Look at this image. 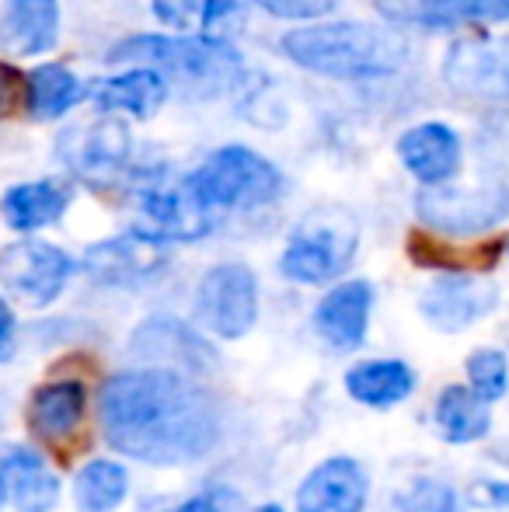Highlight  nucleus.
<instances>
[{
    "label": "nucleus",
    "mask_w": 509,
    "mask_h": 512,
    "mask_svg": "<svg viewBox=\"0 0 509 512\" xmlns=\"http://www.w3.org/2000/svg\"><path fill=\"white\" fill-rule=\"evenodd\" d=\"M98 422L116 453L150 467L210 457L224 436V408L196 377L164 366L123 370L98 391Z\"/></svg>",
    "instance_id": "obj_1"
},
{
    "label": "nucleus",
    "mask_w": 509,
    "mask_h": 512,
    "mask_svg": "<svg viewBox=\"0 0 509 512\" xmlns=\"http://www.w3.org/2000/svg\"><path fill=\"white\" fill-rule=\"evenodd\" d=\"M286 60L332 81H381L405 67L408 42L387 25L325 21L293 28L279 39Z\"/></svg>",
    "instance_id": "obj_2"
},
{
    "label": "nucleus",
    "mask_w": 509,
    "mask_h": 512,
    "mask_svg": "<svg viewBox=\"0 0 509 512\" xmlns=\"http://www.w3.org/2000/svg\"><path fill=\"white\" fill-rule=\"evenodd\" d=\"M109 60L157 70L164 81H178L192 91H220L241 77L238 49L206 35H133L112 49Z\"/></svg>",
    "instance_id": "obj_3"
},
{
    "label": "nucleus",
    "mask_w": 509,
    "mask_h": 512,
    "mask_svg": "<svg viewBox=\"0 0 509 512\" xmlns=\"http://www.w3.org/2000/svg\"><path fill=\"white\" fill-rule=\"evenodd\" d=\"M356 248H360L356 216L346 206H318L293 227L279 255V272L300 286L335 283L353 265Z\"/></svg>",
    "instance_id": "obj_4"
},
{
    "label": "nucleus",
    "mask_w": 509,
    "mask_h": 512,
    "mask_svg": "<svg viewBox=\"0 0 509 512\" xmlns=\"http://www.w3.org/2000/svg\"><path fill=\"white\" fill-rule=\"evenodd\" d=\"M185 182L206 209L269 206L283 192V175L276 164L238 143L213 150Z\"/></svg>",
    "instance_id": "obj_5"
},
{
    "label": "nucleus",
    "mask_w": 509,
    "mask_h": 512,
    "mask_svg": "<svg viewBox=\"0 0 509 512\" xmlns=\"http://www.w3.org/2000/svg\"><path fill=\"white\" fill-rule=\"evenodd\" d=\"M196 317L224 342H238L258 321V279L248 265L220 262L196 286Z\"/></svg>",
    "instance_id": "obj_6"
},
{
    "label": "nucleus",
    "mask_w": 509,
    "mask_h": 512,
    "mask_svg": "<svg viewBox=\"0 0 509 512\" xmlns=\"http://www.w3.org/2000/svg\"><path fill=\"white\" fill-rule=\"evenodd\" d=\"M74 276V258L39 237H25L0 251V283L28 307H49L60 300Z\"/></svg>",
    "instance_id": "obj_7"
},
{
    "label": "nucleus",
    "mask_w": 509,
    "mask_h": 512,
    "mask_svg": "<svg viewBox=\"0 0 509 512\" xmlns=\"http://www.w3.org/2000/svg\"><path fill=\"white\" fill-rule=\"evenodd\" d=\"M415 213L426 227L450 237L485 234L509 213V189L506 185H485V189H422L415 199Z\"/></svg>",
    "instance_id": "obj_8"
},
{
    "label": "nucleus",
    "mask_w": 509,
    "mask_h": 512,
    "mask_svg": "<svg viewBox=\"0 0 509 512\" xmlns=\"http://www.w3.org/2000/svg\"><path fill=\"white\" fill-rule=\"evenodd\" d=\"M168 269V244L147 230H126L109 241H98L84 255V272L102 286L136 290L154 283Z\"/></svg>",
    "instance_id": "obj_9"
},
{
    "label": "nucleus",
    "mask_w": 509,
    "mask_h": 512,
    "mask_svg": "<svg viewBox=\"0 0 509 512\" xmlns=\"http://www.w3.org/2000/svg\"><path fill=\"white\" fill-rule=\"evenodd\" d=\"M63 164L88 185H112L126 171L133 154V136L119 119H95L88 126H74L56 143Z\"/></svg>",
    "instance_id": "obj_10"
},
{
    "label": "nucleus",
    "mask_w": 509,
    "mask_h": 512,
    "mask_svg": "<svg viewBox=\"0 0 509 512\" xmlns=\"http://www.w3.org/2000/svg\"><path fill=\"white\" fill-rule=\"evenodd\" d=\"M147 234L168 241H199L213 230V209L199 203L185 178H147L136 192Z\"/></svg>",
    "instance_id": "obj_11"
},
{
    "label": "nucleus",
    "mask_w": 509,
    "mask_h": 512,
    "mask_svg": "<svg viewBox=\"0 0 509 512\" xmlns=\"http://www.w3.org/2000/svg\"><path fill=\"white\" fill-rule=\"evenodd\" d=\"M129 352L147 359L150 366L182 373H206L220 363L217 349L178 317H147L129 338Z\"/></svg>",
    "instance_id": "obj_12"
},
{
    "label": "nucleus",
    "mask_w": 509,
    "mask_h": 512,
    "mask_svg": "<svg viewBox=\"0 0 509 512\" xmlns=\"http://www.w3.org/2000/svg\"><path fill=\"white\" fill-rule=\"evenodd\" d=\"M499 304V286L471 272L440 276L419 300V310L436 331H464L489 317Z\"/></svg>",
    "instance_id": "obj_13"
},
{
    "label": "nucleus",
    "mask_w": 509,
    "mask_h": 512,
    "mask_svg": "<svg viewBox=\"0 0 509 512\" xmlns=\"http://www.w3.org/2000/svg\"><path fill=\"white\" fill-rule=\"evenodd\" d=\"M447 84H454L461 95L509 98V39H461L447 53Z\"/></svg>",
    "instance_id": "obj_14"
},
{
    "label": "nucleus",
    "mask_w": 509,
    "mask_h": 512,
    "mask_svg": "<svg viewBox=\"0 0 509 512\" xmlns=\"http://www.w3.org/2000/svg\"><path fill=\"white\" fill-rule=\"evenodd\" d=\"M370 310H374V286L367 279L339 283L314 307V331L335 352H353L367 342Z\"/></svg>",
    "instance_id": "obj_15"
},
{
    "label": "nucleus",
    "mask_w": 509,
    "mask_h": 512,
    "mask_svg": "<svg viewBox=\"0 0 509 512\" xmlns=\"http://www.w3.org/2000/svg\"><path fill=\"white\" fill-rule=\"evenodd\" d=\"M370 502V478L360 460L328 457L300 481V512H363Z\"/></svg>",
    "instance_id": "obj_16"
},
{
    "label": "nucleus",
    "mask_w": 509,
    "mask_h": 512,
    "mask_svg": "<svg viewBox=\"0 0 509 512\" xmlns=\"http://www.w3.org/2000/svg\"><path fill=\"white\" fill-rule=\"evenodd\" d=\"M0 502L14 512H53L60 502V478L42 453L7 446L0 453Z\"/></svg>",
    "instance_id": "obj_17"
},
{
    "label": "nucleus",
    "mask_w": 509,
    "mask_h": 512,
    "mask_svg": "<svg viewBox=\"0 0 509 512\" xmlns=\"http://www.w3.org/2000/svg\"><path fill=\"white\" fill-rule=\"evenodd\" d=\"M398 157L415 182L426 189H440L461 168V136L443 122H422L401 133Z\"/></svg>",
    "instance_id": "obj_18"
},
{
    "label": "nucleus",
    "mask_w": 509,
    "mask_h": 512,
    "mask_svg": "<svg viewBox=\"0 0 509 512\" xmlns=\"http://www.w3.org/2000/svg\"><path fill=\"white\" fill-rule=\"evenodd\" d=\"M377 11L391 25L415 28H461L509 21V0H377Z\"/></svg>",
    "instance_id": "obj_19"
},
{
    "label": "nucleus",
    "mask_w": 509,
    "mask_h": 512,
    "mask_svg": "<svg viewBox=\"0 0 509 512\" xmlns=\"http://www.w3.org/2000/svg\"><path fill=\"white\" fill-rule=\"evenodd\" d=\"M88 411V387L81 380L42 384L28 401V429L49 446H67L81 432Z\"/></svg>",
    "instance_id": "obj_20"
},
{
    "label": "nucleus",
    "mask_w": 509,
    "mask_h": 512,
    "mask_svg": "<svg viewBox=\"0 0 509 512\" xmlns=\"http://www.w3.org/2000/svg\"><path fill=\"white\" fill-rule=\"evenodd\" d=\"M60 39V0H4L0 49L7 56H42Z\"/></svg>",
    "instance_id": "obj_21"
},
{
    "label": "nucleus",
    "mask_w": 509,
    "mask_h": 512,
    "mask_svg": "<svg viewBox=\"0 0 509 512\" xmlns=\"http://www.w3.org/2000/svg\"><path fill=\"white\" fill-rule=\"evenodd\" d=\"M70 192L67 182H56V178H39V182H21L11 185L0 199V216L11 230L18 234H35V230L56 223L63 213H67Z\"/></svg>",
    "instance_id": "obj_22"
},
{
    "label": "nucleus",
    "mask_w": 509,
    "mask_h": 512,
    "mask_svg": "<svg viewBox=\"0 0 509 512\" xmlns=\"http://www.w3.org/2000/svg\"><path fill=\"white\" fill-rule=\"evenodd\" d=\"M346 394L356 405L367 408H394L412 398L415 370L405 359H367L346 370Z\"/></svg>",
    "instance_id": "obj_23"
},
{
    "label": "nucleus",
    "mask_w": 509,
    "mask_h": 512,
    "mask_svg": "<svg viewBox=\"0 0 509 512\" xmlns=\"http://www.w3.org/2000/svg\"><path fill=\"white\" fill-rule=\"evenodd\" d=\"M95 102L102 112L112 115H133V119H150L164 102H168V81L157 70L129 67L126 74H112L98 84Z\"/></svg>",
    "instance_id": "obj_24"
},
{
    "label": "nucleus",
    "mask_w": 509,
    "mask_h": 512,
    "mask_svg": "<svg viewBox=\"0 0 509 512\" xmlns=\"http://www.w3.org/2000/svg\"><path fill=\"white\" fill-rule=\"evenodd\" d=\"M433 422H436L440 439H447V443H454V446H468L489 436L492 411L478 394H471L468 387L450 384V387H443L440 398H436Z\"/></svg>",
    "instance_id": "obj_25"
},
{
    "label": "nucleus",
    "mask_w": 509,
    "mask_h": 512,
    "mask_svg": "<svg viewBox=\"0 0 509 512\" xmlns=\"http://www.w3.org/2000/svg\"><path fill=\"white\" fill-rule=\"evenodd\" d=\"M81 98H84V84L77 81L67 67H60V63H46V67H35L32 74H28L25 105L32 119H42V122L60 119V115H67Z\"/></svg>",
    "instance_id": "obj_26"
},
{
    "label": "nucleus",
    "mask_w": 509,
    "mask_h": 512,
    "mask_svg": "<svg viewBox=\"0 0 509 512\" xmlns=\"http://www.w3.org/2000/svg\"><path fill=\"white\" fill-rule=\"evenodd\" d=\"M129 495V474L119 460L95 457L77 471L74 502L81 512H116Z\"/></svg>",
    "instance_id": "obj_27"
},
{
    "label": "nucleus",
    "mask_w": 509,
    "mask_h": 512,
    "mask_svg": "<svg viewBox=\"0 0 509 512\" xmlns=\"http://www.w3.org/2000/svg\"><path fill=\"white\" fill-rule=\"evenodd\" d=\"M468 391L485 405H496L509 391V359L499 349H475L468 356Z\"/></svg>",
    "instance_id": "obj_28"
},
{
    "label": "nucleus",
    "mask_w": 509,
    "mask_h": 512,
    "mask_svg": "<svg viewBox=\"0 0 509 512\" xmlns=\"http://www.w3.org/2000/svg\"><path fill=\"white\" fill-rule=\"evenodd\" d=\"M394 512H464V509L447 481L415 478L394 495Z\"/></svg>",
    "instance_id": "obj_29"
},
{
    "label": "nucleus",
    "mask_w": 509,
    "mask_h": 512,
    "mask_svg": "<svg viewBox=\"0 0 509 512\" xmlns=\"http://www.w3.org/2000/svg\"><path fill=\"white\" fill-rule=\"evenodd\" d=\"M199 28L206 39L227 42L234 32L245 28V11L238 0H203V14H199Z\"/></svg>",
    "instance_id": "obj_30"
},
{
    "label": "nucleus",
    "mask_w": 509,
    "mask_h": 512,
    "mask_svg": "<svg viewBox=\"0 0 509 512\" xmlns=\"http://www.w3.org/2000/svg\"><path fill=\"white\" fill-rule=\"evenodd\" d=\"M255 7H262L272 18H286V21H314L325 18L335 11L339 0H252Z\"/></svg>",
    "instance_id": "obj_31"
},
{
    "label": "nucleus",
    "mask_w": 509,
    "mask_h": 512,
    "mask_svg": "<svg viewBox=\"0 0 509 512\" xmlns=\"http://www.w3.org/2000/svg\"><path fill=\"white\" fill-rule=\"evenodd\" d=\"M157 21L171 28V32L185 35L189 28L199 25V14H203V0H154Z\"/></svg>",
    "instance_id": "obj_32"
},
{
    "label": "nucleus",
    "mask_w": 509,
    "mask_h": 512,
    "mask_svg": "<svg viewBox=\"0 0 509 512\" xmlns=\"http://www.w3.org/2000/svg\"><path fill=\"white\" fill-rule=\"evenodd\" d=\"M14 349H18V321H14V310L0 293V363H7Z\"/></svg>",
    "instance_id": "obj_33"
},
{
    "label": "nucleus",
    "mask_w": 509,
    "mask_h": 512,
    "mask_svg": "<svg viewBox=\"0 0 509 512\" xmlns=\"http://www.w3.org/2000/svg\"><path fill=\"white\" fill-rule=\"evenodd\" d=\"M471 499L485 509H509V481H482L471 488Z\"/></svg>",
    "instance_id": "obj_34"
},
{
    "label": "nucleus",
    "mask_w": 509,
    "mask_h": 512,
    "mask_svg": "<svg viewBox=\"0 0 509 512\" xmlns=\"http://www.w3.org/2000/svg\"><path fill=\"white\" fill-rule=\"evenodd\" d=\"M14 102H18V74H11L7 67H0V115L11 112Z\"/></svg>",
    "instance_id": "obj_35"
},
{
    "label": "nucleus",
    "mask_w": 509,
    "mask_h": 512,
    "mask_svg": "<svg viewBox=\"0 0 509 512\" xmlns=\"http://www.w3.org/2000/svg\"><path fill=\"white\" fill-rule=\"evenodd\" d=\"M168 512H224L213 499H206V495H196V499H185L182 506L168 509Z\"/></svg>",
    "instance_id": "obj_36"
},
{
    "label": "nucleus",
    "mask_w": 509,
    "mask_h": 512,
    "mask_svg": "<svg viewBox=\"0 0 509 512\" xmlns=\"http://www.w3.org/2000/svg\"><path fill=\"white\" fill-rule=\"evenodd\" d=\"M252 512H286L283 506H276V502H265V506H255Z\"/></svg>",
    "instance_id": "obj_37"
}]
</instances>
